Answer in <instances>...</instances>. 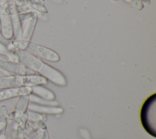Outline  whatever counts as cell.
<instances>
[{
    "label": "cell",
    "mask_w": 156,
    "mask_h": 139,
    "mask_svg": "<svg viewBox=\"0 0 156 139\" xmlns=\"http://www.w3.org/2000/svg\"><path fill=\"white\" fill-rule=\"evenodd\" d=\"M12 52L16 57L18 62L22 63L34 72H38L43 74L58 85L65 84L64 77L58 71L45 64L27 51L15 49Z\"/></svg>",
    "instance_id": "obj_1"
},
{
    "label": "cell",
    "mask_w": 156,
    "mask_h": 139,
    "mask_svg": "<svg viewBox=\"0 0 156 139\" xmlns=\"http://www.w3.org/2000/svg\"><path fill=\"white\" fill-rule=\"evenodd\" d=\"M45 83H46L45 78L35 74L26 76L9 74L0 76V90L21 87H30Z\"/></svg>",
    "instance_id": "obj_2"
},
{
    "label": "cell",
    "mask_w": 156,
    "mask_h": 139,
    "mask_svg": "<svg viewBox=\"0 0 156 139\" xmlns=\"http://www.w3.org/2000/svg\"><path fill=\"white\" fill-rule=\"evenodd\" d=\"M155 102V94L150 96L144 102L140 113L141 121L144 129L153 137H155V130L152 120L154 115V106Z\"/></svg>",
    "instance_id": "obj_3"
},
{
    "label": "cell",
    "mask_w": 156,
    "mask_h": 139,
    "mask_svg": "<svg viewBox=\"0 0 156 139\" xmlns=\"http://www.w3.org/2000/svg\"><path fill=\"white\" fill-rule=\"evenodd\" d=\"M0 69L10 74L26 76L35 74V72L18 62L0 59Z\"/></svg>",
    "instance_id": "obj_4"
},
{
    "label": "cell",
    "mask_w": 156,
    "mask_h": 139,
    "mask_svg": "<svg viewBox=\"0 0 156 139\" xmlns=\"http://www.w3.org/2000/svg\"><path fill=\"white\" fill-rule=\"evenodd\" d=\"M24 51H27L35 57H41L48 60L57 61L59 59L58 55L54 51L33 43L29 42Z\"/></svg>",
    "instance_id": "obj_5"
},
{
    "label": "cell",
    "mask_w": 156,
    "mask_h": 139,
    "mask_svg": "<svg viewBox=\"0 0 156 139\" xmlns=\"http://www.w3.org/2000/svg\"><path fill=\"white\" fill-rule=\"evenodd\" d=\"M0 24L1 32L5 39L10 40L13 37V30L9 9L0 7Z\"/></svg>",
    "instance_id": "obj_6"
},
{
    "label": "cell",
    "mask_w": 156,
    "mask_h": 139,
    "mask_svg": "<svg viewBox=\"0 0 156 139\" xmlns=\"http://www.w3.org/2000/svg\"><path fill=\"white\" fill-rule=\"evenodd\" d=\"M32 91L30 87H21L0 90V102L23 95L30 94Z\"/></svg>",
    "instance_id": "obj_7"
},
{
    "label": "cell",
    "mask_w": 156,
    "mask_h": 139,
    "mask_svg": "<svg viewBox=\"0 0 156 139\" xmlns=\"http://www.w3.org/2000/svg\"><path fill=\"white\" fill-rule=\"evenodd\" d=\"M9 119L8 109L5 105L0 107V132L6 130Z\"/></svg>",
    "instance_id": "obj_8"
},
{
    "label": "cell",
    "mask_w": 156,
    "mask_h": 139,
    "mask_svg": "<svg viewBox=\"0 0 156 139\" xmlns=\"http://www.w3.org/2000/svg\"><path fill=\"white\" fill-rule=\"evenodd\" d=\"M29 100V94L20 96L16 103L14 111L19 113H24L26 112V109L28 105Z\"/></svg>",
    "instance_id": "obj_9"
},
{
    "label": "cell",
    "mask_w": 156,
    "mask_h": 139,
    "mask_svg": "<svg viewBox=\"0 0 156 139\" xmlns=\"http://www.w3.org/2000/svg\"><path fill=\"white\" fill-rule=\"evenodd\" d=\"M0 55L5 57L7 60L18 62L16 57L14 55L13 52L9 51L7 48V46L1 41H0Z\"/></svg>",
    "instance_id": "obj_10"
},
{
    "label": "cell",
    "mask_w": 156,
    "mask_h": 139,
    "mask_svg": "<svg viewBox=\"0 0 156 139\" xmlns=\"http://www.w3.org/2000/svg\"><path fill=\"white\" fill-rule=\"evenodd\" d=\"M0 139H6L5 131L0 132Z\"/></svg>",
    "instance_id": "obj_11"
},
{
    "label": "cell",
    "mask_w": 156,
    "mask_h": 139,
    "mask_svg": "<svg viewBox=\"0 0 156 139\" xmlns=\"http://www.w3.org/2000/svg\"><path fill=\"white\" fill-rule=\"evenodd\" d=\"M10 74H9L8 73L4 71V70L0 69V76H7V75H9Z\"/></svg>",
    "instance_id": "obj_12"
},
{
    "label": "cell",
    "mask_w": 156,
    "mask_h": 139,
    "mask_svg": "<svg viewBox=\"0 0 156 139\" xmlns=\"http://www.w3.org/2000/svg\"><path fill=\"white\" fill-rule=\"evenodd\" d=\"M0 32H1V24H0Z\"/></svg>",
    "instance_id": "obj_13"
},
{
    "label": "cell",
    "mask_w": 156,
    "mask_h": 139,
    "mask_svg": "<svg viewBox=\"0 0 156 139\" xmlns=\"http://www.w3.org/2000/svg\"><path fill=\"white\" fill-rule=\"evenodd\" d=\"M46 139H48V138H46Z\"/></svg>",
    "instance_id": "obj_14"
}]
</instances>
